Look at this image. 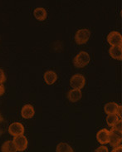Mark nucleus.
<instances>
[{
    "instance_id": "obj_11",
    "label": "nucleus",
    "mask_w": 122,
    "mask_h": 152,
    "mask_svg": "<svg viewBox=\"0 0 122 152\" xmlns=\"http://www.w3.org/2000/svg\"><path fill=\"white\" fill-rule=\"evenodd\" d=\"M81 96H82L81 91L77 89H72L67 93V98L71 102H77L81 98Z\"/></svg>"
},
{
    "instance_id": "obj_7",
    "label": "nucleus",
    "mask_w": 122,
    "mask_h": 152,
    "mask_svg": "<svg viewBox=\"0 0 122 152\" xmlns=\"http://www.w3.org/2000/svg\"><path fill=\"white\" fill-rule=\"evenodd\" d=\"M8 133L13 137L18 136H22L24 134V126L19 122H13L10 124L8 128Z\"/></svg>"
},
{
    "instance_id": "obj_20",
    "label": "nucleus",
    "mask_w": 122,
    "mask_h": 152,
    "mask_svg": "<svg viewBox=\"0 0 122 152\" xmlns=\"http://www.w3.org/2000/svg\"><path fill=\"white\" fill-rule=\"evenodd\" d=\"M95 152H109V151H108V148L106 146L102 145V146L98 147L97 149H96Z\"/></svg>"
},
{
    "instance_id": "obj_24",
    "label": "nucleus",
    "mask_w": 122,
    "mask_h": 152,
    "mask_svg": "<svg viewBox=\"0 0 122 152\" xmlns=\"http://www.w3.org/2000/svg\"><path fill=\"white\" fill-rule=\"evenodd\" d=\"M2 134H3V133H2V132H0V136H1V135H2Z\"/></svg>"
},
{
    "instance_id": "obj_10",
    "label": "nucleus",
    "mask_w": 122,
    "mask_h": 152,
    "mask_svg": "<svg viewBox=\"0 0 122 152\" xmlns=\"http://www.w3.org/2000/svg\"><path fill=\"white\" fill-rule=\"evenodd\" d=\"M109 54L112 58L115 60H122V47L121 46H115L110 47L109 49Z\"/></svg>"
},
{
    "instance_id": "obj_6",
    "label": "nucleus",
    "mask_w": 122,
    "mask_h": 152,
    "mask_svg": "<svg viewBox=\"0 0 122 152\" xmlns=\"http://www.w3.org/2000/svg\"><path fill=\"white\" fill-rule=\"evenodd\" d=\"M107 42L111 47L122 46V36L116 31H112L107 35Z\"/></svg>"
},
{
    "instance_id": "obj_23",
    "label": "nucleus",
    "mask_w": 122,
    "mask_h": 152,
    "mask_svg": "<svg viewBox=\"0 0 122 152\" xmlns=\"http://www.w3.org/2000/svg\"><path fill=\"white\" fill-rule=\"evenodd\" d=\"M4 92H5V88H4V85L3 84H0V96H3Z\"/></svg>"
},
{
    "instance_id": "obj_4",
    "label": "nucleus",
    "mask_w": 122,
    "mask_h": 152,
    "mask_svg": "<svg viewBox=\"0 0 122 152\" xmlns=\"http://www.w3.org/2000/svg\"><path fill=\"white\" fill-rule=\"evenodd\" d=\"M110 135H109V144L112 147H117L119 145H121L122 141V132H117L114 129H110Z\"/></svg>"
},
{
    "instance_id": "obj_9",
    "label": "nucleus",
    "mask_w": 122,
    "mask_h": 152,
    "mask_svg": "<svg viewBox=\"0 0 122 152\" xmlns=\"http://www.w3.org/2000/svg\"><path fill=\"white\" fill-rule=\"evenodd\" d=\"M34 114H35L34 107H33L32 105H30V104L24 105V106L23 107V108H22L21 115L23 116V118H24V119H30V118H33Z\"/></svg>"
},
{
    "instance_id": "obj_2",
    "label": "nucleus",
    "mask_w": 122,
    "mask_h": 152,
    "mask_svg": "<svg viewBox=\"0 0 122 152\" xmlns=\"http://www.w3.org/2000/svg\"><path fill=\"white\" fill-rule=\"evenodd\" d=\"M90 36H91V31L89 29H79L75 34V41L79 45L85 44V42H87V41L89 40Z\"/></svg>"
},
{
    "instance_id": "obj_17",
    "label": "nucleus",
    "mask_w": 122,
    "mask_h": 152,
    "mask_svg": "<svg viewBox=\"0 0 122 152\" xmlns=\"http://www.w3.org/2000/svg\"><path fill=\"white\" fill-rule=\"evenodd\" d=\"M119 120L118 116L115 115V114H113V115H108L106 116V122H107V125L110 126V127H113L114 125Z\"/></svg>"
},
{
    "instance_id": "obj_16",
    "label": "nucleus",
    "mask_w": 122,
    "mask_h": 152,
    "mask_svg": "<svg viewBox=\"0 0 122 152\" xmlns=\"http://www.w3.org/2000/svg\"><path fill=\"white\" fill-rule=\"evenodd\" d=\"M56 152H74L72 146L66 142H61L57 145Z\"/></svg>"
},
{
    "instance_id": "obj_1",
    "label": "nucleus",
    "mask_w": 122,
    "mask_h": 152,
    "mask_svg": "<svg viewBox=\"0 0 122 152\" xmlns=\"http://www.w3.org/2000/svg\"><path fill=\"white\" fill-rule=\"evenodd\" d=\"M90 62V56L86 52H80L74 58L73 65L77 68H82L88 65Z\"/></svg>"
},
{
    "instance_id": "obj_3",
    "label": "nucleus",
    "mask_w": 122,
    "mask_h": 152,
    "mask_svg": "<svg viewBox=\"0 0 122 152\" xmlns=\"http://www.w3.org/2000/svg\"><path fill=\"white\" fill-rule=\"evenodd\" d=\"M70 85L73 89L81 90L85 85V78L83 75L75 74L70 80Z\"/></svg>"
},
{
    "instance_id": "obj_14",
    "label": "nucleus",
    "mask_w": 122,
    "mask_h": 152,
    "mask_svg": "<svg viewBox=\"0 0 122 152\" xmlns=\"http://www.w3.org/2000/svg\"><path fill=\"white\" fill-rule=\"evenodd\" d=\"M118 104L115 102H108L106 103L104 107V111L107 115H113L116 114V111L118 108Z\"/></svg>"
},
{
    "instance_id": "obj_15",
    "label": "nucleus",
    "mask_w": 122,
    "mask_h": 152,
    "mask_svg": "<svg viewBox=\"0 0 122 152\" xmlns=\"http://www.w3.org/2000/svg\"><path fill=\"white\" fill-rule=\"evenodd\" d=\"M1 152H18L12 140H7L1 146Z\"/></svg>"
},
{
    "instance_id": "obj_13",
    "label": "nucleus",
    "mask_w": 122,
    "mask_h": 152,
    "mask_svg": "<svg viewBox=\"0 0 122 152\" xmlns=\"http://www.w3.org/2000/svg\"><path fill=\"white\" fill-rule=\"evenodd\" d=\"M33 16L38 21H44L47 17V12L44 8H37L33 11Z\"/></svg>"
},
{
    "instance_id": "obj_12",
    "label": "nucleus",
    "mask_w": 122,
    "mask_h": 152,
    "mask_svg": "<svg viewBox=\"0 0 122 152\" xmlns=\"http://www.w3.org/2000/svg\"><path fill=\"white\" fill-rule=\"evenodd\" d=\"M43 78L47 85H53L57 80V75L53 71H47L43 75Z\"/></svg>"
},
{
    "instance_id": "obj_8",
    "label": "nucleus",
    "mask_w": 122,
    "mask_h": 152,
    "mask_svg": "<svg viewBox=\"0 0 122 152\" xmlns=\"http://www.w3.org/2000/svg\"><path fill=\"white\" fill-rule=\"evenodd\" d=\"M109 135L110 132L106 129H102L96 134V140L102 145L109 143Z\"/></svg>"
},
{
    "instance_id": "obj_5",
    "label": "nucleus",
    "mask_w": 122,
    "mask_h": 152,
    "mask_svg": "<svg viewBox=\"0 0 122 152\" xmlns=\"http://www.w3.org/2000/svg\"><path fill=\"white\" fill-rule=\"evenodd\" d=\"M12 142L15 145L17 151L20 152L26 151V149L28 148V140L27 139V137L23 135L13 137Z\"/></svg>"
},
{
    "instance_id": "obj_19",
    "label": "nucleus",
    "mask_w": 122,
    "mask_h": 152,
    "mask_svg": "<svg viewBox=\"0 0 122 152\" xmlns=\"http://www.w3.org/2000/svg\"><path fill=\"white\" fill-rule=\"evenodd\" d=\"M5 82H6V75L4 73V70L0 68V84H3Z\"/></svg>"
},
{
    "instance_id": "obj_18",
    "label": "nucleus",
    "mask_w": 122,
    "mask_h": 152,
    "mask_svg": "<svg viewBox=\"0 0 122 152\" xmlns=\"http://www.w3.org/2000/svg\"><path fill=\"white\" fill-rule=\"evenodd\" d=\"M112 129H114L115 131H117V132H122V121L121 119H119L117 121V122L115 124L114 126L113 127H111Z\"/></svg>"
},
{
    "instance_id": "obj_22",
    "label": "nucleus",
    "mask_w": 122,
    "mask_h": 152,
    "mask_svg": "<svg viewBox=\"0 0 122 152\" xmlns=\"http://www.w3.org/2000/svg\"><path fill=\"white\" fill-rule=\"evenodd\" d=\"M111 152H122V146L121 145H119L117 147H115Z\"/></svg>"
},
{
    "instance_id": "obj_21",
    "label": "nucleus",
    "mask_w": 122,
    "mask_h": 152,
    "mask_svg": "<svg viewBox=\"0 0 122 152\" xmlns=\"http://www.w3.org/2000/svg\"><path fill=\"white\" fill-rule=\"evenodd\" d=\"M121 109H122V107L120 105L118 106V108H117V111H116V114L115 115L118 116V118L120 119H121V116H122V113H121Z\"/></svg>"
}]
</instances>
